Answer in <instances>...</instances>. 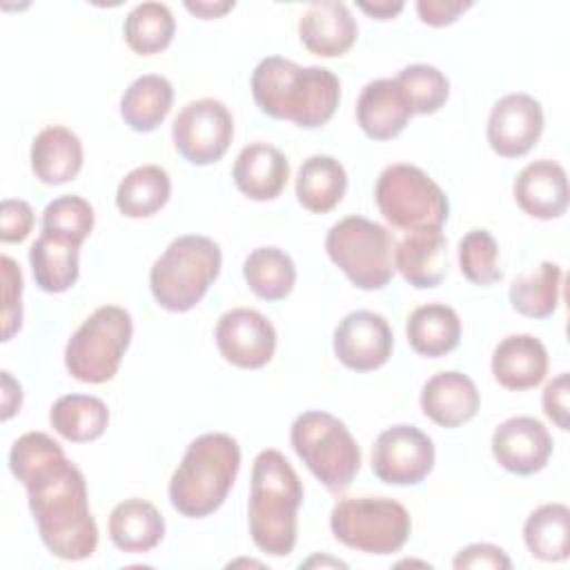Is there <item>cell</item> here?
<instances>
[{"label": "cell", "mask_w": 570, "mask_h": 570, "mask_svg": "<svg viewBox=\"0 0 570 570\" xmlns=\"http://www.w3.org/2000/svg\"><path fill=\"white\" fill-rule=\"evenodd\" d=\"M176 31L174 16L163 2H140L136 4L122 24V33L131 51L140 56H151L163 51Z\"/></svg>", "instance_id": "obj_35"}, {"label": "cell", "mask_w": 570, "mask_h": 570, "mask_svg": "<svg viewBox=\"0 0 570 570\" xmlns=\"http://www.w3.org/2000/svg\"><path fill=\"white\" fill-rule=\"evenodd\" d=\"M374 200L383 218L405 232L441 229L450 212L445 191L423 169L405 163L390 165L379 174Z\"/></svg>", "instance_id": "obj_8"}, {"label": "cell", "mask_w": 570, "mask_h": 570, "mask_svg": "<svg viewBox=\"0 0 570 570\" xmlns=\"http://www.w3.org/2000/svg\"><path fill=\"white\" fill-rule=\"evenodd\" d=\"M479 390L474 381L456 370L439 372L421 390L423 414L441 428H459L479 412Z\"/></svg>", "instance_id": "obj_19"}, {"label": "cell", "mask_w": 570, "mask_h": 570, "mask_svg": "<svg viewBox=\"0 0 570 570\" xmlns=\"http://www.w3.org/2000/svg\"><path fill=\"white\" fill-rule=\"evenodd\" d=\"M216 345L223 358L243 370L267 365L276 350L274 325L252 307H234L216 323Z\"/></svg>", "instance_id": "obj_13"}, {"label": "cell", "mask_w": 570, "mask_h": 570, "mask_svg": "<svg viewBox=\"0 0 570 570\" xmlns=\"http://www.w3.org/2000/svg\"><path fill=\"white\" fill-rule=\"evenodd\" d=\"M492 454L508 472L528 476L546 468L552 454V436L541 421L512 416L494 430Z\"/></svg>", "instance_id": "obj_16"}, {"label": "cell", "mask_w": 570, "mask_h": 570, "mask_svg": "<svg viewBox=\"0 0 570 570\" xmlns=\"http://www.w3.org/2000/svg\"><path fill=\"white\" fill-rule=\"evenodd\" d=\"M452 566L456 570H461V568H494V570L503 568V570H508V568H512V561L499 546L472 543V546L459 550Z\"/></svg>", "instance_id": "obj_41"}, {"label": "cell", "mask_w": 570, "mask_h": 570, "mask_svg": "<svg viewBox=\"0 0 570 570\" xmlns=\"http://www.w3.org/2000/svg\"><path fill=\"white\" fill-rule=\"evenodd\" d=\"M243 276L258 298L281 301L294 289L296 267L283 249L256 247L243 263Z\"/></svg>", "instance_id": "obj_33"}, {"label": "cell", "mask_w": 570, "mask_h": 570, "mask_svg": "<svg viewBox=\"0 0 570 570\" xmlns=\"http://www.w3.org/2000/svg\"><path fill=\"white\" fill-rule=\"evenodd\" d=\"M33 227V209L27 200L4 198L0 205V238L4 243H20Z\"/></svg>", "instance_id": "obj_40"}, {"label": "cell", "mask_w": 570, "mask_h": 570, "mask_svg": "<svg viewBox=\"0 0 570 570\" xmlns=\"http://www.w3.org/2000/svg\"><path fill=\"white\" fill-rule=\"evenodd\" d=\"M405 91L414 114L439 111L450 94V82L445 73L432 65H407L394 78Z\"/></svg>", "instance_id": "obj_37"}, {"label": "cell", "mask_w": 570, "mask_h": 570, "mask_svg": "<svg viewBox=\"0 0 570 570\" xmlns=\"http://www.w3.org/2000/svg\"><path fill=\"white\" fill-rule=\"evenodd\" d=\"M169 194V174L158 165H142L120 180L116 189V207L127 218H147L165 207Z\"/></svg>", "instance_id": "obj_31"}, {"label": "cell", "mask_w": 570, "mask_h": 570, "mask_svg": "<svg viewBox=\"0 0 570 570\" xmlns=\"http://www.w3.org/2000/svg\"><path fill=\"white\" fill-rule=\"evenodd\" d=\"M240 468V448L236 439L223 432L196 436L169 481L171 505L189 519H203L216 512L232 490Z\"/></svg>", "instance_id": "obj_4"}, {"label": "cell", "mask_w": 570, "mask_h": 570, "mask_svg": "<svg viewBox=\"0 0 570 570\" xmlns=\"http://www.w3.org/2000/svg\"><path fill=\"white\" fill-rule=\"evenodd\" d=\"M232 114L225 102L216 98L187 102L171 125L174 147L191 165H212L220 160L232 145Z\"/></svg>", "instance_id": "obj_11"}, {"label": "cell", "mask_w": 570, "mask_h": 570, "mask_svg": "<svg viewBox=\"0 0 570 570\" xmlns=\"http://www.w3.org/2000/svg\"><path fill=\"white\" fill-rule=\"evenodd\" d=\"M470 7L472 2H461V0H419L416 13L430 27H445V24H452Z\"/></svg>", "instance_id": "obj_43"}, {"label": "cell", "mask_w": 570, "mask_h": 570, "mask_svg": "<svg viewBox=\"0 0 570 570\" xmlns=\"http://www.w3.org/2000/svg\"><path fill=\"white\" fill-rule=\"evenodd\" d=\"M165 537V519L158 508L145 499H127L109 514L111 543L129 554L154 550Z\"/></svg>", "instance_id": "obj_26"}, {"label": "cell", "mask_w": 570, "mask_h": 570, "mask_svg": "<svg viewBox=\"0 0 570 570\" xmlns=\"http://www.w3.org/2000/svg\"><path fill=\"white\" fill-rule=\"evenodd\" d=\"M332 534L347 548L367 554L399 552L412 530L410 512L387 497L341 499L330 514Z\"/></svg>", "instance_id": "obj_9"}, {"label": "cell", "mask_w": 570, "mask_h": 570, "mask_svg": "<svg viewBox=\"0 0 570 570\" xmlns=\"http://www.w3.org/2000/svg\"><path fill=\"white\" fill-rule=\"evenodd\" d=\"M543 412L559 428L568 430V374H557L543 390Z\"/></svg>", "instance_id": "obj_42"}, {"label": "cell", "mask_w": 570, "mask_h": 570, "mask_svg": "<svg viewBox=\"0 0 570 570\" xmlns=\"http://www.w3.org/2000/svg\"><path fill=\"white\" fill-rule=\"evenodd\" d=\"M303 485L296 470L278 450H263L254 459L249 490V534L269 557H287L296 546Z\"/></svg>", "instance_id": "obj_3"}, {"label": "cell", "mask_w": 570, "mask_h": 570, "mask_svg": "<svg viewBox=\"0 0 570 570\" xmlns=\"http://www.w3.org/2000/svg\"><path fill=\"white\" fill-rule=\"evenodd\" d=\"M240 194L252 200L276 198L289 178V163L285 154L267 142H249L240 149L232 169Z\"/></svg>", "instance_id": "obj_22"}, {"label": "cell", "mask_w": 570, "mask_h": 570, "mask_svg": "<svg viewBox=\"0 0 570 570\" xmlns=\"http://www.w3.org/2000/svg\"><path fill=\"white\" fill-rule=\"evenodd\" d=\"M394 269L416 289L441 285L448 272V238L441 229H414L394 245Z\"/></svg>", "instance_id": "obj_21"}, {"label": "cell", "mask_w": 570, "mask_h": 570, "mask_svg": "<svg viewBox=\"0 0 570 570\" xmlns=\"http://www.w3.org/2000/svg\"><path fill=\"white\" fill-rule=\"evenodd\" d=\"M325 252L358 289H381L394 276V238L365 216L334 223L325 236Z\"/></svg>", "instance_id": "obj_7"}, {"label": "cell", "mask_w": 570, "mask_h": 570, "mask_svg": "<svg viewBox=\"0 0 570 570\" xmlns=\"http://www.w3.org/2000/svg\"><path fill=\"white\" fill-rule=\"evenodd\" d=\"M410 347L428 358L450 354L461 341L459 314L445 303H428L407 316L405 325Z\"/></svg>", "instance_id": "obj_27"}, {"label": "cell", "mask_w": 570, "mask_h": 570, "mask_svg": "<svg viewBox=\"0 0 570 570\" xmlns=\"http://www.w3.org/2000/svg\"><path fill=\"white\" fill-rule=\"evenodd\" d=\"M345 189L347 174L334 156L316 154L303 160L296 176V198L305 209L327 214L341 203Z\"/></svg>", "instance_id": "obj_28"}, {"label": "cell", "mask_w": 570, "mask_h": 570, "mask_svg": "<svg viewBox=\"0 0 570 570\" xmlns=\"http://www.w3.org/2000/svg\"><path fill=\"white\" fill-rule=\"evenodd\" d=\"M82 167L80 138L60 125L45 127L31 142V169L45 185L73 180Z\"/></svg>", "instance_id": "obj_25"}, {"label": "cell", "mask_w": 570, "mask_h": 570, "mask_svg": "<svg viewBox=\"0 0 570 570\" xmlns=\"http://www.w3.org/2000/svg\"><path fill=\"white\" fill-rule=\"evenodd\" d=\"M543 131L541 102L528 94L499 98L488 118V142L503 158L528 154Z\"/></svg>", "instance_id": "obj_15"}, {"label": "cell", "mask_w": 570, "mask_h": 570, "mask_svg": "<svg viewBox=\"0 0 570 570\" xmlns=\"http://www.w3.org/2000/svg\"><path fill=\"white\" fill-rule=\"evenodd\" d=\"M220 247L207 236L185 234L169 243L151 265L149 287L169 312H187L200 303L220 272Z\"/></svg>", "instance_id": "obj_5"}, {"label": "cell", "mask_w": 570, "mask_h": 570, "mask_svg": "<svg viewBox=\"0 0 570 570\" xmlns=\"http://www.w3.org/2000/svg\"><path fill=\"white\" fill-rule=\"evenodd\" d=\"M289 441L309 472L330 490L343 492L361 470V448L347 425L330 412L309 410L296 416Z\"/></svg>", "instance_id": "obj_6"}, {"label": "cell", "mask_w": 570, "mask_h": 570, "mask_svg": "<svg viewBox=\"0 0 570 570\" xmlns=\"http://www.w3.org/2000/svg\"><path fill=\"white\" fill-rule=\"evenodd\" d=\"M22 403V390L20 383L11 379V374L4 370L2 372V421L11 419L16 410H20Z\"/></svg>", "instance_id": "obj_44"}, {"label": "cell", "mask_w": 570, "mask_h": 570, "mask_svg": "<svg viewBox=\"0 0 570 570\" xmlns=\"http://www.w3.org/2000/svg\"><path fill=\"white\" fill-rule=\"evenodd\" d=\"M314 563H330V566H341V568H345V563H343V561H334V559H318V557H312L309 561L301 563V568H303V566H314Z\"/></svg>", "instance_id": "obj_47"}, {"label": "cell", "mask_w": 570, "mask_h": 570, "mask_svg": "<svg viewBox=\"0 0 570 570\" xmlns=\"http://www.w3.org/2000/svg\"><path fill=\"white\" fill-rule=\"evenodd\" d=\"M51 428L73 443H89L105 434L109 410L105 401L89 394H65L49 410Z\"/></svg>", "instance_id": "obj_30"}, {"label": "cell", "mask_w": 570, "mask_h": 570, "mask_svg": "<svg viewBox=\"0 0 570 570\" xmlns=\"http://www.w3.org/2000/svg\"><path fill=\"white\" fill-rule=\"evenodd\" d=\"M548 372V352L532 334H510L492 352V374L505 390H530Z\"/></svg>", "instance_id": "obj_23"}, {"label": "cell", "mask_w": 570, "mask_h": 570, "mask_svg": "<svg viewBox=\"0 0 570 570\" xmlns=\"http://www.w3.org/2000/svg\"><path fill=\"white\" fill-rule=\"evenodd\" d=\"M252 96L265 116L316 129L334 116L341 82L325 67H301L287 58L267 56L252 71Z\"/></svg>", "instance_id": "obj_2"}, {"label": "cell", "mask_w": 570, "mask_h": 570, "mask_svg": "<svg viewBox=\"0 0 570 570\" xmlns=\"http://www.w3.org/2000/svg\"><path fill=\"white\" fill-rule=\"evenodd\" d=\"M461 274L474 285H494L503 278L499 269V245L488 229H470L459 240Z\"/></svg>", "instance_id": "obj_36"}, {"label": "cell", "mask_w": 570, "mask_h": 570, "mask_svg": "<svg viewBox=\"0 0 570 570\" xmlns=\"http://www.w3.org/2000/svg\"><path fill=\"white\" fill-rule=\"evenodd\" d=\"M78 240L42 229L29 249L36 285L49 294L67 292L78 281Z\"/></svg>", "instance_id": "obj_24"}, {"label": "cell", "mask_w": 570, "mask_h": 570, "mask_svg": "<svg viewBox=\"0 0 570 570\" xmlns=\"http://www.w3.org/2000/svg\"><path fill=\"white\" fill-rule=\"evenodd\" d=\"M185 7L191 11V13H196L198 18H218V16H223L225 11H229V9H234V2H185Z\"/></svg>", "instance_id": "obj_46"}, {"label": "cell", "mask_w": 570, "mask_h": 570, "mask_svg": "<svg viewBox=\"0 0 570 570\" xmlns=\"http://www.w3.org/2000/svg\"><path fill=\"white\" fill-rule=\"evenodd\" d=\"M174 102L171 82L165 76L147 73L136 78L120 98L122 120L140 134L154 131L169 114Z\"/></svg>", "instance_id": "obj_29"}, {"label": "cell", "mask_w": 570, "mask_h": 570, "mask_svg": "<svg viewBox=\"0 0 570 570\" xmlns=\"http://www.w3.org/2000/svg\"><path fill=\"white\" fill-rule=\"evenodd\" d=\"M434 468V443L416 425L383 430L372 448V472L390 485H416Z\"/></svg>", "instance_id": "obj_12"}, {"label": "cell", "mask_w": 570, "mask_h": 570, "mask_svg": "<svg viewBox=\"0 0 570 570\" xmlns=\"http://www.w3.org/2000/svg\"><path fill=\"white\" fill-rule=\"evenodd\" d=\"M514 200L532 218H559L568 209L566 169L548 158L525 165L514 178Z\"/></svg>", "instance_id": "obj_20"}, {"label": "cell", "mask_w": 570, "mask_h": 570, "mask_svg": "<svg viewBox=\"0 0 570 570\" xmlns=\"http://www.w3.org/2000/svg\"><path fill=\"white\" fill-rule=\"evenodd\" d=\"M394 336L385 316L356 309L343 316L334 330V354L336 358L356 372H370L387 363L392 356Z\"/></svg>", "instance_id": "obj_14"}, {"label": "cell", "mask_w": 570, "mask_h": 570, "mask_svg": "<svg viewBox=\"0 0 570 570\" xmlns=\"http://www.w3.org/2000/svg\"><path fill=\"white\" fill-rule=\"evenodd\" d=\"M561 265L543 261L532 274L517 276L510 285L512 307L528 318H548L559 307L561 294Z\"/></svg>", "instance_id": "obj_32"}, {"label": "cell", "mask_w": 570, "mask_h": 570, "mask_svg": "<svg viewBox=\"0 0 570 570\" xmlns=\"http://www.w3.org/2000/svg\"><path fill=\"white\" fill-rule=\"evenodd\" d=\"M42 229L65 234L82 245L94 229V209L85 198L73 194L53 198L42 212Z\"/></svg>", "instance_id": "obj_38"}, {"label": "cell", "mask_w": 570, "mask_h": 570, "mask_svg": "<svg viewBox=\"0 0 570 570\" xmlns=\"http://www.w3.org/2000/svg\"><path fill=\"white\" fill-rule=\"evenodd\" d=\"M358 9L376 20H390L403 11V2H390V0H381V2H372V4L358 2Z\"/></svg>", "instance_id": "obj_45"}, {"label": "cell", "mask_w": 570, "mask_h": 570, "mask_svg": "<svg viewBox=\"0 0 570 570\" xmlns=\"http://www.w3.org/2000/svg\"><path fill=\"white\" fill-rule=\"evenodd\" d=\"M2 341H9L22 325V307H20V294H22V274L13 258L2 256Z\"/></svg>", "instance_id": "obj_39"}, {"label": "cell", "mask_w": 570, "mask_h": 570, "mask_svg": "<svg viewBox=\"0 0 570 570\" xmlns=\"http://www.w3.org/2000/svg\"><path fill=\"white\" fill-rule=\"evenodd\" d=\"M570 510L563 503H546L537 508L523 525V541L532 557L541 561L568 559Z\"/></svg>", "instance_id": "obj_34"}, {"label": "cell", "mask_w": 570, "mask_h": 570, "mask_svg": "<svg viewBox=\"0 0 570 570\" xmlns=\"http://www.w3.org/2000/svg\"><path fill=\"white\" fill-rule=\"evenodd\" d=\"M134 334L131 314L118 305H102L71 334L65 347L69 374L82 383L114 379Z\"/></svg>", "instance_id": "obj_10"}, {"label": "cell", "mask_w": 570, "mask_h": 570, "mask_svg": "<svg viewBox=\"0 0 570 570\" xmlns=\"http://www.w3.org/2000/svg\"><path fill=\"white\" fill-rule=\"evenodd\" d=\"M412 105L392 78H379L363 87L356 102V120L372 140H390L399 136L412 118Z\"/></svg>", "instance_id": "obj_18"}, {"label": "cell", "mask_w": 570, "mask_h": 570, "mask_svg": "<svg viewBox=\"0 0 570 570\" xmlns=\"http://www.w3.org/2000/svg\"><path fill=\"white\" fill-rule=\"evenodd\" d=\"M358 27L345 2L321 0L312 2L298 20V36L307 51L336 58L352 49Z\"/></svg>", "instance_id": "obj_17"}, {"label": "cell", "mask_w": 570, "mask_h": 570, "mask_svg": "<svg viewBox=\"0 0 570 570\" xmlns=\"http://www.w3.org/2000/svg\"><path fill=\"white\" fill-rule=\"evenodd\" d=\"M13 476L27 488L29 510L45 548L65 561L96 552L98 525L87 501L82 472L45 432L22 434L9 452Z\"/></svg>", "instance_id": "obj_1"}]
</instances>
